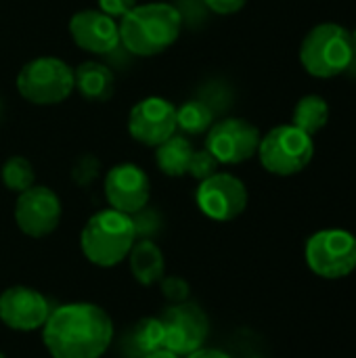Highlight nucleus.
<instances>
[{
  "label": "nucleus",
  "mask_w": 356,
  "mask_h": 358,
  "mask_svg": "<svg viewBox=\"0 0 356 358\" xmlns=\"http://www.w3.org/2000/svg\"><path fill=\"white\" fill-rule=\"evenodd\" d=\"M73 86L82 94V99L92 103H105L115 92V76L107 65L99 61H86L76 67Z\"/></svg>",
  "instance_id": "obj_16"
},
{
  "label": "nucleus",
  "mask_w": 356,
  "mask_h": 358,
  "mask_svg": "<svg viewBox=\"0 0 356 358\" xmlns=\"http://www.w3.org/2000/svg\"><path fill=\"white\" fill-rule=\"evenodd\" d=\"M52 306L44 294L25 285H13L0 294V321L21 334L42 329Z\"/></svg>",
  "instance_id": "obj_13"
},
{
  "label": "nucleus",
  "mask_w": 356,
  "mask_h": 358,
  "mask_svg": "<svg viewBox=\"0 0 356 358\" xmlns=\"http://www.w3.org/2000/svg\"><path fill=\"white\" fill-rule=\"evenodd\" d=\"M350 36H353V63H350L348 71H350V69H356V29L355 31H350Z\"/></svg>",
  "instance_id": "obj_32"
},
{
  "label": "nucleus",
  "mask_w": 356,
  "mask_h": 358,
  "mask_svg": "<svg viewBox=\"0 0 356 358\" xmlns=\"http://www.w3.org/2000/svg\"><path fill=\"white\" fill-rule=\"evenodd\" d=\"M99 170H101V164L94 155H80L78 162L73 164L71 168V180L78 185V187H90L97 176H99Z\"/></svg>",
  "instance_id": "obj_24"
},
{
  "label": "nucleus",
  "mask_w": 356,
  "mask_h": 358,
  "mask_svg": "<svg viewBox=\"0 0 356 358\" xmlns=\"http://www.w3.org/2000/svg\"><path fill=\"white\" fill-rule=\"evenodd\" d=\"M73 42L92 55H111L120 48V23L99 8L78 10L69 19Z\"/></svg>",
  "instance_id": "obj_15"
},
{
  "label": "nucleus",
  "mask_w": 356,
  "mask_h": 358,
  "mask_svg": "<svg viewBox=\"0 0 356 358\" xmlns=\"http://www.w3.org/2000/svg\"><path fill=\"white\" fill-rule=\"evenodd\" d=\"M159 287H162V296L170 302V304H180V302H187L189 300V283L178 277V275H164L162 281H159Z\"/></svg>",
  "instance_id": "obj_27"
},
{
  "label": "nucleus",
  "mask_w": 356,
  "mask_h": 358,
  "mask_svg": "<svg viewBox=\"0 0 356 358\" xmlns=\"http://www.w3.org/2000/svg\"><path fill=\"white\" fill-rule=\"evenodd\" d=\"M145 358H180V357H176L174 352H170V350L162 348V350H155V352L147 355V357H145Z\"/></svg>",
  "instance_id": "obj_31"
},
{
  "label": "nucleus",
  "mask_w": 356,
  "mask_h": 358,
  "mask_svg": "<svg viewBox=\"0 0 356 358\" xmlns=\"http://www.w3.org/2000/svg\"><path fill=\"white\" fill-rule=\"evenodd\" d=\"M0 358H6V357H4V355H2V352H0Z\"/></svg>",
  "instance_id": "obj_34"
},
{
  "label": "nucleus",
  "mask_w": 356,
  "mask_h": 358,
  "mask_svg": "<svg viewBox=\"0 0 356 358\" xmlns=\"http://www.w3.org/2000/svg\"><path fill=\"white\" fill-rule=\"evenodd\" d=\"M195 201L201 214L210 220L229 222L245 212L248 189L241 178L229 172H216L199 182Z\"/></svg>",
  "instance_id": "obj_10"
},
{
  "label": "nucleus",
  "mask_w": 356,
  "mask_h": 358,
  "mask_svg": "<svg viewBox=\"0 0 356 358\" xmlns=\"http://www.w3.org/2000/svg\"><path fill=\"white\" fill-rule=\"evenodd\" d=\"M0 113H2V99H0Z\"/></svg>",
  "instance_id": "obj_33"
},
{
  "label": "nucleus",
  "mask_w": 356,
  "mask_h": 358,
  "mask_svg": "<svg viewBox=\"0 0 356 358\" xmlns=\"http://www.w3.org/2000/svg\"><path fill=\"white\" fill-rule=\"evenodd\" d=\"M42 342L52 358H101L113 342V321L97 304H63L46 319Z\"/></svg>",
  "instance_id": "obj_1"
},
{
  "label": "nucleus",
  "mask_w": 356,
  "mask_h": 358,
  "mask_svg": "<svg viewBox=\"0 0 356 358\" xmlns=\"http://www.w3.org/2000/svg\"><path fill=\"white\" fill-rule=\"evenodd\" d=\"M185 358H233L229 357L227 352H222V350H216V348H199V350H195V352H191V355H187Z\"/></svg>",
  "instance_id": "obj_30"
},
{
  "label": "nucleus",
  "mask_w": 356,
  "mask_h": 358,
  "mask_svg": "<svg viewBox=\"0 0 356 358\" xmlns=\"http://www.w3.org/2000/svg\"><path fill=\"white\" fill-rule=\"evenodd\" d=\"M105 197L109 208L128 216L149 206L151 182L147 172L136 164H118L105 174Z\"/></svg>",
  "instance_id": "obj_14"
},
{
  "label": "nucleus",
  "mask_w": 356,
  "mask_h": 358,
  "mask_svg": "<svg viewBox=\"0 0 356 358\" xmlns=\"http://www.w3.org/2000/svg\"><path fill=\"white\" fill-rule=\"evenodd\" d=\"M212 124H214V111L201 99H193L176 107V130H180L183 134H191V136L206 134L212 128Z\"/></svg>",
  "instance_id": "obj_21"
},
{
  "label": "nucleus",
  "mask_w": 356,
  "mask_h": 358,
  "mask_svg": "<svg viewBox=\"0 0 356 358\" xmlns=\"http://www.w3.org/2000/svg\"><path fill=\"white\" fill-rule=\"evenodd\" d=\"M306 264L321 279H342L356 268V237L342 229H325L306 241Z\"/></svg>",
  "instance_id": "obj_7"
},
{
  "label": "nucleus",
  "mask_w": 356,
  "mask_h": 358,
  "mask_svg": "<svg viewBox=\"0 0 356 358\" xmlns=\"http://www.w3.org/2000/svg\"><path fill=\"white\" fill-rule=\"evenodd\" d=\"M193 151L195 149L191 141L174 132L168 141L155 147V164L166 176L178 178L189 172V162H191Z\"/></svg>",
  "instance_id": "obj_19"
},
{
  "label": "nucleus",
  "mask_w": 356,
  "mask_h": 358,
  "mask_svg": "<svg viewBox=\"0 0 356 358\" xmlns=\"http://www.w3.org/2000/svg\"><path fill=\"white\" fill-rule=\"evenodd\" d=\"M99 2V10H103L105 15L113 17V19H122L124 15H128L138 2L136 0H97Z\"/></svg>",
  "instance_id": "obj_28"
},
{
  "label": "nucleus",
  "mask_w": 356,
  "mask_h": 358,
  "mask_svg": "<svg viewBox=\"0 0 356 358\" xmlns=\"http://www.w3.org/2000/svg\"><path fill=\"white\" fill-rule=\"evenodd\" d=\"M252 358H260V357H252Z\"/></svg>",
  "instance_id": "obj_35"
},
{
  "label": "nucleus",
  "mask_w": 356,
  "mask_h": 358,
  "mask_svg": "<svg viewBox=\"0 0 356 358\" xmlns=\"http://www.w3.org/2000/svg\"><path fill=\"white\" fill-rule=\"evenodd\" d=\"M61 214L63 208L59 195L44 185L29 187L27 191L19 193L15 201V222L23 235L34 239H42L57 231Z\"/></svg>",
  "instance_id": "obj_11"
},
{
  "label": "nucleus",
  "mask_w": 356,
  "mask_h": 358,
  "mask_svg": "<svg viewBox=\"0 0 356 358\" xmlns=\"http://www.w3.org/2000/svg\"><path fill=\"white\" fill-rule=\"evenodd\" d=\"M218 162H216V157L208 151V149H204V151H193V155H191V162H189V172L187 174H191L195 180H206V178H210L212 174H216L218 172Z\"/></svg>",
  "instance_id": "obj_26"
},
{
  "label": "nucleus",
  "mask_w": 356,
  "mask_h": 358,
  "mask_svg": "<svg viewBox=\"0 0 356 358\" xmlns=\"http://www.w3.org/2000/svg\"><path fill=\"white\" fill-rule=\"evenodd\" d=\"M134 241L136 233L132 218L113 208L90 216L80 233V248L84 258L101 268H111L126 260Z\"/></svg>",
  "instance_id": "obj_3"
},
{
  "label": "nucleus",
  "mask_w": 356,
  "mask_h": 358,
  "mask_svg": "<svg viewBox=\"0 0 356 358\" xmlns=\"http://www.w3.org/2000/svg\"><path fill=\"white\" fill-rule=\"evenodd\" d=\"M260 130L241 117H225L206 132V149L218 164L235 166L252 159L258 153Z\"/></svg>",
  "instance_id": "obj_9"
},
{
  "label": "nucleus",
  "mask_w": 356,
  "mask_h": 358,
  "mask_svg": "<svg viewBox=\"0 0 356 358\" xmlns=\"http://www.w3.org/2000/svg\"><path fill=\"white\" fill-rule=\"evenodd\" d=\"M0 178H2V185L8 189V191H15L17 195L27 191L29 187L36 185V172H34V166L29 159L21 157V155H13L8 157L4 164H2V170H0Z\"/></svg>",
  "instance_id": "obj_22"
},
{
  "label": "nucleus",
  "mask_w": 356,
  "mask_h": 358,
  "mask_svg": "<svg viewBox=\"0 0 356 358\" xmlns=\"http://www.w3.org/2000/svg\"><path fill=\"white\" fill-rule=\"evenodd\" d=\"M128 264L132 277L145 287L159 283L166 275L164 254L153 239H136L128 254Z\"/></svg>",
  "instance_id": "obj_17"
},
{
  "label": "nucleus",
  "mask_w": 356,
  "mask_h": 358,
  "mask_svg": "<svg viewBox=\"0 0 356 358\" xmlns=\"http://www.w3.org/2000/svg\"><path fill=\"white\" fill-rule=\"evenodd\" d=\"M73 88V69L59 57L31 59L17 73V90L31 105H59Z\"/></svg>",
  "instance_id": "obj_5"
},
{
  "label": "nucleus",
  "mask_w": 356,
  "mask_h": 358,
  "mask_svg": "<svg viewBox=\"0 0 356 358\" xmlns=\"http://www.w3.org/2000/svg\"><path fill=\"white\" fill-rule=\"evenodd\" d=\"M302 67L315 78H336L353 63V36L340 23H319L302 40Z\"/></svg>",
  "instance_id": "obj_4"
},
{
  "label": "nucleus",
  "mask_w": 356,
  "mask_h": 358,
  "mask_svg": "<svg viewBox=\"0 0 356 358\" xmlns=\"http://www.w3.org/2000/svg\"><path fill=\"white\" fill-rule=\"evenodd\" d=\"M159 321L164 325V348L176 357H187L204 348L210 334L206 313L189 300L168 306Z\"/></svg>",
  "instance_id": "obj_8"
},
{
  "label": "nucleus",
  "mask_w": 356,
  "mask_h": 358,
  "mask_svg": "<svg viewBox=\"0 0 356 358\" xmlns=\"http://www.w3.org/2000/svg\"><path fill=\"white\" fill-rule=\"evenodd\" d=\"M183 19L170 2L136 4L120 19V44L136 57L168 50L183 31Z\"/></svg>",
  "instance_id": "obj_2"
},
{
  "label": "nucleus",
  "mask_w": 356,
  "mask_h": 358,
  "mask_svg": "<svg viewBox=\"0 0 356 358\" xmlns=\"http://www.w3.org/2000/svg\"><path fill=\"white\" fill-rule=\"evenodd\" d=\"M329 122V105L319 94L302 96L294 107V126L306 134H317Z\"/></svg>",
  "instance_id": "obj_20"
},
{
  "label": "nucleus",
  "mask_w": 356,
  "mask_h": 358,
  "mask_svg": "<svg viewBox=\"0 0 356 358\" xmlns=\"http://www.w3.org/2000/svg\"><path fill=\"white\" fill-rule=\"evenodd\" d=\"M130 136L147 147H157L176 132V107L164 96L138 101L128 115Z\"/></svg>",
  "instance_id": "obj_12"
},
{
  "label": "nucleus",
  "mask_w": 356,
  "mask_h": 358,
  "mask_svg": "<svg viewBox=\"0 0 356 358\" xmlns=\"http://www.w3.org/2000/svg\"><path fill=\"white\" fill-rule=\"evenodd\" d=\"M170 4H174V8L178 10L183 25H191V27L201 25L210 13V8L206 6L204 0H174Z\"/></svg>",
  "instance_id": "obj_25"
},
{
  "label": "nucleus",
  "mask_w": 356,
  "mask_h": 358,
  "mask_svg": "<svg viewBox=\"0 0 356 358\" xmlns=\"http://www.w3.org/2000/svg\"><path fill=\"white\" fill-rule=\"evenodd\" d=\"M204 2L210 8V13H216V15H233V13L241 10L248 0H204Z\"/></svg>",
  "instance_id": "obj_29"
},
{
  "label": "nucleus",
  "mask_w": 356,
  "mask_h": 358,
  "mask_svg": "<svg viewBox=\"0 0 356 358\" xmlns=\"http://www.w3.org/2000/svg\"><path fill=\"white\" fill-rule=\"evenodd\" d=\"M130 218H132V224H134L136 239H151L162 229V216H159V212L153 210V208H149V206H145L143 210H138Z\"/></svg>",
  "instance_id": "obj_23"
},
{
  "label": "nucleus",
  "mask_w": 356,
  "mask_h": 358,
  "mask_svg": "<svg viewBox=\"0 0 356 358\" xmlns=\"http://www.w3.org/2000/svg\"><path fill=\"white\" fill-rule=\"evenodd\" d=\"M122 352L126 358H145L164 348V325L159 319L147 317L128 327L122 338Z\"/></svg>",
  "instance_id": "obj_18"
},
{
  "label": "nucleus",
  "mask_w": 356,
  "mask_h": 358,
  "mask_svg": "<svg viewBox=\"0 0 356 358\" xmlns=\"http://www.w3.org/2000/svg\"><path fill=\"white\" fill-rule=\"evenodd\" d=\"M315 155L313 136L294 124L275 126L258 145V157L266 172L277 176H294L302 172Z\"/></svg>",
  "instance_id": "obj_6"
}]
</instances>
